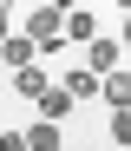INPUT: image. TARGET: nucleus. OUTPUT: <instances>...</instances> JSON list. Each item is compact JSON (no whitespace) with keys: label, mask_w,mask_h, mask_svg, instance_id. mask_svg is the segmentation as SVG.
I'll return each mask as SVG.
<instances>
[{"label":"nucleus","mask_w":131,"mask_h":151,"mask_svg":"<svg viewBox=\"0 0 131 151\" xmlns=\"http://www.w3.org/2000/svg\"><path fill=\"white\" fill-rule=\"evenodd\" d=\"M66 7L72 0H39V7L26 13V33L39 40V53H59L66 46Z\"/></svg>","instance_id":"f257e3e1"},{"label":"nucleus","mask_w":131,"mask_h":151,"mask_svg":"<svg viewBox=\"0 0 131 151\" xmlns=\"http://www.w3.org/2000/svg\"><path fill=\"white\" fill-rule=\"evenodd\" d=\"M20 138H26V151H59V145H66V132H59V118H33V125H26Z\"/></svg>","instance_id":"f03ea898"},{"label":"nucleus","mask_w":131,"mask_h":151,"mask_svg":"<svg viewBox=\"0 0 131 151\" xmlns=\"http://www.w3.org/2000/svg\"><path fill=\"white\" fill-rule=\"evenodd\" d=\"M0 59H7V72L33 66V59H39V40H33V33H7V46H0Z\"/></svg>","instance_id":"7ed1b4c3"},{"label":"nucleus","mask_w":131,"mask_h":151,"mask_svg":"<svg viewBox=\"0 0 131 151\" xmlns=\"http://www.w3.org/2000/svg\"><path fill=\"white\" fill-rule=\"evenodd\" d=\"M33 105H39V118H59V125H66V118H72V105H79V99H72L66 86H46V92L33 99Z\"/></svg>","instance_id":"20e7f679"},{"label":"nucleus","mask_w":131,"mask_h":151,"mask_svg":"<svg viewBox=\"0 0 131 151\" xmlns=\"http://www.w3.org/2000/svg\"><path fill=\"white\" fill-rule=\"evenodd\" d=\"M98 99H105V105H131V72L112 66V72H105V86H98Z\"/></svg>","instance_id":"39448f33"},{"label":"nucleus","mask_w":131,"mask_h":151,"mask_svg":"<svg viewBox=\"0 0 131 151\" xmlns=\"http://www.w3.org/2000/svg\"><path fill=\"white\" fill-rule=\"evenodd\" d=\"M66 40H79V46H92V40H98V20H92L85 7H66Z\"/></svg>","instance_id":"423d86ee"},{"label":"nucleus","mask_w":131,"mask_h":151,"mask_svg":"<svg viewBox=\"0 0 131 151\" xmlns=\"http://www.w3.org/2000/svg\"><path fill=\"white\" fill-rule=\"evenodd\" d=\"M85 66L98 72V79H105V72H112V66H118V40H105V33H98V40L85 46Z\"/></svg>","instance_id":"0eeeda50"},{"label":"nucleus","mask_w":131,"mask_h":151,"mask_svg":"<svg viewBox=\"0 0 131 151\" xmlns=\"http://www.w3.org/2000/svg\"><path fill=\"white\" fill-rule=\"evenodd\" d=\"M13 92H20V99H39V92H46V72H39V59L13 72Z\"/></svg>","instance_id":"6e6552de"},{"label":"nucleus","mask_w":131,"mask_h":151,"mask_svg":"<svg viewBox=\"0 0 131 151\" xmlns=\"http://www.w3.org/2000/svg\"><path fill=\"white\" fill-rule=\"evenodd\" d=\"M98 86H105V79H98L92 66H79V72H66V92H72V99H98Z\"/></svg>","instance_id":"1a4fd4ad"},{"label":"nucleus","mask_w":131,"mask_h":151,"mask_svg":"<svg viewBox=\"0 0 131 151\" xmlns=\"http://www.w3.org/2000/svg\"><path fill=\"white\" fill-rule=\"evenodd\" d=\"M112 145H131V105H112Z\"/></svg>","instance_id":"9d476101"},{"label":"nucleus","mask_w":131,"mask_h":151,"mask_svg":"<svg viewBox=\"0 0 131 151\" xmlns=\"http://www.w3.org/2000/svg\"><path fill=\"white\" fill-rule=\"evenodd\" d=\"M7 33H13V27H7V13H0V46H7Z\"/></svg>","instance_id":"9b49d317"},{"label":"nucleus","mask_w":131,"mask_h":151,"mask_svg":"<svg viewBox=\"0 0 131 151\" xmlns=\"http://www.w3.org/2000/svg\"><path fill=\"white\" fill-rule=\"evenodd\" d=\"M118 40H125V46H131V13H125V33H118Z\"/></svg>","instance_id":"f8f14e48"},{"label":"nucleus","mask_w":131,"mask_h":151,"mask_svg":"<svg viewBox=\"0 0 131 151\" xmlns=\"http://www.w3.org/2000/svg\"><path fill=\"white\" fill-rule=\"evenodd\" d=\"M118 7H125V13H131V0H118Z\"/></svg>","instance_id":"ddd939ff"},{"label":"nucleus","mask_w":131,"mask_h":151,"mask_svg":"<svg viewBox=\"0 0 131 151\" xmlns=\"http://www.w3.org/2000/svg\"><path fill=\"white\" fill-rule=\"evenodd\" d=\"M0 138H7V125H0Z\"/></svg>","instance_id":"4468645a"},{"label":"nucleus","mask_w":131,"mask_h":151,"mask_svg":"<svg viewBox=\"0 0 131 151\" xmlns=\"http://www.w3.org/2000/svg\"><path fill=\"white\" fill-rule=\"evenodd\" d=\"M33 7H39V0H33Z\"/></svg>","instance_id":"2eb2a0df"}]
</instances>
